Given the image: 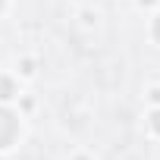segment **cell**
Listing matches in <instances>:
<instances>
[{
  "label": "cell",
  "instance_id": "obj_1",
  "mask_svg": "<svg viewBox=\"0 0 160 160\" xmlns=\"http://www.w3.org/2000/svg\"><path fill=\"white\" fill-rule=\"evenodd\" d=\"M22 126H19V116L10 110V104H0V151H7L16 144Z\"/></svg>",
  "mask_w": 160,
  "mask_h": 160
},
{
  "label": "cell",
  "instance_id": "obj_2",
  "mask_svg": "<svg viewBox=\"0 0 160 160\" xmlns=\"http://www.w3.org/2000/svg\"><path fill=\"white\" fill-rule=\"evenodd\" d=\"M19 98V85H16V78L13 75H0V104H10V101H16Z\"/></svg>",
  "mask_w": 160,
  "mask_h": 160
},
{
  "label": "cell",
  "instance_id": "obj_3",
  "mask_svg": "<svg viewBox=\"0 0 160 160\" xmlns=\"http://www.w3.org/2000/svg\"><path fill=\"white\" fill-rule=\"evenodd\" d=\"M148 126H151V132H154V135H160V107H154V110H151Z\"/></svg>",
  "mask_w": 160,
  "mask_h": 160
},
{
  "label": "cell",
  "instance_id": "obj_4",
  "mask_svg": "<svg viewBox=\"0 0 160 160\" xmlns=\"http://www.w3.org/2000/svg\"><path fill=\"white\" fill-rule=\"evenodd\" d=\"M151 38H154V41L160 44V13H157V16L151 19Z\"/></svg>",
  "mask_w": 160,
  "mask_h": 160
},
{
  "label": "cell",
  "instance_id": "obj_5",
  "mask_svg": "<svg viewBox=\"0 0 160 160\" xmlns=\"http://www.w3.org/2000/svg\"><path fill=\"white\" fill-rule=\"evenodd\" d=\"M22 75H35V63L32 60H22Z\"/></svg>",
  "mask_w": 160,
  "mask_h": 160
},
{
  "label": "cell",
  "instance_id": "obj_6",
  "mask_svg": "<svg viewBox=\"0 0 160 160\" xmlns=\"http://www.w3.org/2000/svg\"><path fill=\"white\" fill-rule=\"evenodd\" d=\"M151 101H154V104L160 107V88H151Z\"/></svg>",
  "mask_w": 160,
  "mask_h": 160
},
{
  "label": "cell",
  "instance_id": "obj_7",
  "mask_svg": "<svg viewBox=\"0 0 160 160\" xmlns=\"http://www.w3.org/2000/svg\"><path fill=\"white\" fill-rule=\"evenodd\" d=\"M72 160H91V157H88V154H75Z\"/></svg>",
  "mask_w": 160,
  "mask_h": 160
},
{
  "label": "cell",
  "instance_id": "obj_8",
  "mask_svg": "<svg viewBox=\"0 0 160 160\" xmlns=\"http://www.w3.org/2000/svg\"><path fill=\"white\" fill-rule=\"evenodd\" d=\"M3 7H7V0H0V13H3Z\"/></svg>",
  "mask_w": 160,
  "mask_h": 160
}]
</instances>
